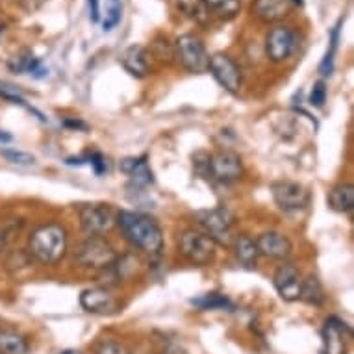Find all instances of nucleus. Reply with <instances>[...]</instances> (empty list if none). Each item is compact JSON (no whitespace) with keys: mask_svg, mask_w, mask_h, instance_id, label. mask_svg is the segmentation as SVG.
<instances>
[{"mask_svg":"<svg viewBox=\"0 0 354 354\" xmlns=\"http://www.w3.org/2000/svg\"><path fill=\"white\" fill-rule=\"evenodd\" d=\"M59 354H82L80 351H73V348H67V351H62Z\"/></svg>","mask_w":354,"mask_h":354,"instance_id":"obj_35","label":"nucleus"},{"mask_svg":"<svg viewBox=\"0 0 354 354\" xmlns=\"http://www.w3.org/2000/svg\"><path fill=\"white\" fill-rule=\"evenodd\" d=\"M301 299L314 306H321L325 302V290L317 277H308L306 280H302Z\"/></svg>","mask_w":354,"mask_h":354,"instance_id":"obj_22","label":"nucleus"},{"mask_svg":"<svg viewBox=\"0 0 354 354\" xmlns=\"http://www.w3.org/2000/svg\"><path fill=\"white\" fill-rule=\"evenodd\" d=\"M198 227L203 228L201 232L208 236L215 245L230 247L234 241V217L227 208L203 209L195 214Z\"/></svg>","mask_w":354,"mask_h":354,"instance_id":"obj_3","label":"nucleus"},{"mask_svg":"<svg viewBox=\"0 0 354 354\" xmlns=\"http://www.w3.org/2000/svg\"><path fill=\"white\" fill-rule=\"evenodd\" d=\"M67 252V232L62 225L48 223L35 228L28 239V254L45 266L58 263Z\"/></svg>","mask_w":354,"mask_h":354,"instance_id":"obj_2","label":"nucleus"},{"mask_svg":"<svg viewBox=\"0 0 354 354\" xmlns=\"http://www.w3.org/2000/svg\"><path fill=\"white\" fill-rule=\"evenodd\" d=\"M332 69H334V53H330V50H328L325 58H323V62H321L319 73L321 75L328 76V75H332Z\"/></svg>","mask_w":354,"mask_h":354,"instance_id":"obj_31","label":"nucleus"},{"mask_svg":"<svg viewBox=\"0 0 354 354\" xmlns=\"http://www.w3.org/2000/svg\"><path fill=\"white\" fill-rule=\"evenodd\" d=\"M256 247H258L260 254L269 256V258H279V260L288 258L293 250L290 238L280 232H263L260 238L256 239Z\"/></svg>","mask_w":354,"mask_h":354,"instance_id":"obj_15","label":"nucleus"},{"mask_svg":"<svg viewBox=\"0 0 354 354\" xmlns=\"http://www.w3.org/2000/svg\"><path fill=\"white\" fill-rule=\"evenodd\" d=\"M47 0H23L24 8L28 10V12H35V10H39L43 4H45Z\"/></svg>","mask_w":354,"mask_h":354,"instance_id":"obj_33","label":"nucleus"},{"mask_svg":"<svg viewBox=\"0 0 354 354\" xmlns=\"http://www.w3.org/2000/svg\"><path fill=\"white\" fill-rule=\"evenodd\" d=\"M243 163L241 158L232 151H219L208 156L206 176H212L219 182H234L241 178Z\"/></svg>","mask_w":354,"mask_h":354,"instance_id":"obj_8","label":"nucleus"},{"mask_svg":"<svg viewBox=\"0 0 354 354\" xmlns=\"http://www.w3.org/2000/svg\"><path fill=\"white\" fill-rule=\"evenodd\" d=\"M239 2L241 0H204L209 13L221 19H232L239 12Z\"/></svg>","mask_w":354,"mask_h":354,"instance_id":"obj_24","label":"nucleus"},{"mask_svg":"<svg viewBox=\"0 0 354 354\" xmlns=\"http://www.w3.org/2000/svg\"><path fill=\"white\" fill-rule=\"evenodd\" d=\"M286 2H291V4H295V6H302V4H304V0H286Z\"/></svg>","mask_w":354,"mask_h":354,"instance_id":"obj_36","label":"nucleus"},{"mask_svg":"<svg viewBox=\"0 0 354 354\" xmlns=\"http://www.w3.org/2000/svg\"><path fill=\"white\" fill-rule=\"evenodd\" d=\"M271 192H273L274 203L279 204V208L284 209V212H299V209L306 208L308 203H310L308 189L297 182H274L271 186Z\"/></svg>","mask_w":354,"mask_h":354,"instance_id":"obj_10","label":"nucleus"},{"mask_svg":"<svg viewBox=\"0 0 354 354\" xmlns=\"http://www.w3.org/2000/svg\"><path fill=\"white\" fill-rule=\"evenodd\" d=\"M328 203L336 212H351L354 208V187L351 184L336 186L328 193Z\"/></svg>","mask_w":354,"mask_h":354,"instance_id":"obj_20","label":"nucleus"},{"mask_svg":"<svg viewBox=\"0 0 354 354\" xmlns=\"http://www.w3.org/2000/svg\"><path fill=\"white\" fill-rule=\"evenodd\" d=\"M178 245H180V252L184 254V258H187L195 266H208L214 261L215 252H217L215 250L217 245L206 234L195 230V228L182 234Z\"/></svg>","mask_w":354,"mask_h":354,"instance_id":"obj_5","label":"nucleus"},{"mask_svg":"<svg viewBox=\"0 0 354 354\" xmlns=\"http://www.w3.org/2000/svg\"><path fill=\"white\" fill-rule=\"evenodd\" d=\"M208 69L212 71L215 80L219 82L228 93H239V89H241V71H239L238 64L228 54H214L208 62Z\"/></svg>","mask_w":354,"mask_h":354,"instance_id":"obj_9","label":"nucleus"},{"mask_svg":"<svg viewBox=\"0 0 354 354\" xmlns=\"http://www.w3.org/2000/svg\"><path fill=\"white\" fill-rule=\"evenodd\" d=\"M121 64L132 76L145 78L149 75V58H147V50L141 45L128 47L121 54Z\"/></svg>","mask_w":354,"mask_h":354,"instance_id":"obj_16","label":"nucleus"},{"mask_svg":"<svg viewBox=\"0 0 354 354\" xmlns=\"http://www.w3.org/2000/svg\"><path fill=\"white\" fill-rule=\"evenodd\" d=\"M0 140H2V141H10V140H12V136L2 134V132H0Z\"/></svg>","mask_w":354,"mask_h":354,"instance_id":"obj_37","label":"nucleus"},{"mask_svg":"<svg viewBox=\"0 0 354 354\" xmlns=\"http://www.w3.org/2000/svg\"><path fill=\"white\" fill-rule=\"evenodd\" d=\"M234 252H236V258H238L245 268H254L256 261H258V247H256V241L249 238V236H236L232 241Z\"/></svg>","mask_w":354,"mask_h":354,"instance_id":"obj_19","label":"nucleus"},{"mask_svg":"<svg viewBox=\"0 0 354 354\" xmlns=\"http://www.w3.org/2000/svg\"><path fill=\"white\" fill-rule=\"evenodd\" d=\"M0 156L6 158L10 163H17V165H32V163H35V158L32 154L15 151V149H0Z\"/></svg>","mask_w":354,"mask_h":354,"instance_id":"obj_26","label":"nucleus"},{"mask_svg":"<svg viewBox=\"0 0 354 354\" xmlns=\"http://www.w3.org/2000/svg\"><path fill=\"white\" fill-rule=\"evenodd\" d=\"M310 102L315 108H323V104L326 102V86L323 80L314 84V89H312V95H310Z\"/></svg>","mask_w":354,"mask_h":354,"instance_id":"obj_29","label":"nucleus"},{"mask_svg":"<svg viewBox=\"0 0 354 354\" xmlns=\"http://www.w3.org/2000/svg\"><path fill=\"white\" fill-rule=\"evenodd\" d=\"M95 354H130V351H128L122 343L104 339V342H100L99 345H97Z\"/></svg>","mask_w":354,"mask_h":354,"instance_id":"obj_27","label":"nucleus"},{"mask_svg":"<svg viewBox=\"0 0 354 354\" xmlns=\"http://www.w3.org/2000/svg\"><path fill=\"white\" fill-rule=\"evenodd\" d=\"M176 54H178L182 65L189 73H206L208 71L209 56L206 53L203 39H198L197 35L186 34L178 37V41H176Z\"/></svg>","mask_w":354,"mask_h":354,"instance_id":"obj_7","label":"nucleus"},{"mask_svg":"<svg viewBox=\"0 0 354 354\" xmlns=\"http://www.w3.org/2000/svg\"><path fill=\"white\" fill-rule=\"evenodd\" d=\"M178 10L186 17L193 19L195 23L206 24L209 19V10L204 4V0H178Z\"/></svg>","mask_w":354,"mask_h":354,"instance_id":"obj_23","label":"nucleus"},{"mask_svg":"<svg viewBox=\"0 0 354 354\" xmlns=\"http://www.w3.org/2000/svg\"><path fill=\"white\" fill-rule=\"evenodd\" d=\"M76 261L84 268L106 269L115 263V250L104 238L100 236H89L76 250Z\"/></svg>","mask_w":354,"mask_h":354,"instance_id":"obj_4","label":"nucleus"},{"mask_svg":"<svg viewBox=\"0 0 354 354\" xmlns=\"http://www.w3.org/2000/svg\"><path fill=\"white\" fill-rule=\"evenodd\" d=\"M2 249H4V239L0 238V250H2Z\"/></svg>","mask_w":354,"mask_h":354,"instance_id":"obj_38","label":"nucleus"},{"mask_svg":"<svg viewBox=\"0 0 354 354\" xmlns=\"http://www.w3.org/2000/svg\"><path fill=\"white\" fill-rule=\"evenodd\" d=\"M87 160H89V163H91V167H93L95 173H97V174L104 173V171H106V160H104V156L100 154V152H91Z\"/></svg>","mask_w":354,"mask_h":354,"instance_id":"obj_30","label":"nucleus"},{"mask_svg":"<svg viewBox=\"0 0 354 354\" xmlns=\"http://www.w3.org/2000/svg\"><path fill=\"white\" fill-rule=\"evenodd\" d=\"M121 171L127 173L138 186H149L154 182V174H152L147 156L141 158H127L121 162Z\"/></svg>","mask_w":354,"mask_h":354,"instance_id":"obj_18","label":"nucleus"},{"mask_svg":"<svg viewBox=\"0 0 354 354\" xmlns=\"http://www.w3.org/2000/svg\"><path fill=\"white\" fill-rule=\"evenodd\" d=\"M80 304L89 314L106 315L113 314L117 310V299L106 288H91V290L82 291Z\"/></svg>","mask_w":354,"mask_h":354,"instance_id":"obj_14","label":"nucleus"},{"mask_svg":"<svg viewBox=\"0 0 354 354\" xmlns=\"http://www.w3.org/2000/svg\"><path fill=\"white\" fill-rule=\"evenodd\" d=\"M28 342L15 330H0V354H26Z\"/></svg>","mask_w":354,"mask_h":354,"instance_id":"obj_21","label":"nucleus"},{"mask_svg":"<svg viewBox=\"0 0 354 354\" xmlns=\"http://www.w3.org/2000/svg\"><path fill=\"white\" fill-rule=\"evenodd\" d=\"M121 15H122V6L119 4V2H115V4L108 10V13H106L104 23H102L104 32H110V30L115 28L117 24L121 23Z\"/></svg>","mask_w":354,"mask_h":354,"instance_id":"obj_28","label":"nucleus"},{"mask_svg":"<svg viewBox=\"0 0 354 354\" xmlns=\"http://www.w3.org/2000/svg\"><path fill=\"white\" fill-rule=\"evenodd\" d=\"M252 12L256 17L266 23H277L288 15L290 2H286V0H256L252 4Z\"/></svg>","mask_w":354,"mask_h":354,"instance_id":"obj_17","label":"nucleus"},{"mask_svg":"<svg viewBox=\"0 0 354 354\" xmlns=\"http://www.w3.org/2000/svg\"><path fill=\"white\" fill-rule=\"evenodd\" d=\"M165 354H186V351H182L180 347H176V345H169L165 348Z\"/></svg>","mask_w":354,"mask_h":354,"instance_id":"obj_34","label":"nucleus"},{"mask_svg":"<svg viewBox=\"0 0 354 354\" xmlns=\"http://www.w3.org/2000/svg\"><path fill=\"white\" fill-rule=\"evenodd\" d=\"M111 2H119V0H111Z\"/></svg>","mask_w":354,"mask_h":354,"instance_id":"obj_39","label":"nucleus"},{"mask_svg":"<svg viewBox=\"0 0 354 354\" xmlns=\"http://www.w3.org/2000/svg\"><path fill=\"white\" fill-rule=\"evenodd\" d=\"M274 288L279 291V295L288 302H295L301 299L302 290V277L299 269L291 263H284L277 269L274 273Z\"/></svg>","mask_w":354,"mask_h":354,"instance_id":"obj_13","label":"nucleus"},{"mask_svg":"<svg viewBox=\"0 0 354 354\" xmlns=\"http://www.w3.org/2000/svg\"><path fill=\"white\" fill-rule=\"evenodd\" d=\"M78 214L82 228L91 236H102L117 223V212L110 204H84Z\"/></svg>","mask_w":354,"mask_h":354,"instance_id":"obj_6","label":"nucleus"},{"mask_svg":"<svg viewBox=\"0 0 354 354\" xmlns=\"http://www.w3.org/2000/svg\"><path fill=\"white\" fill-rule=\"evenodd\" d=\"M89 4V19L93 23H99L100 21V0H87Z\"/></svg>","mask_w":354,"mask_h":354,"instance_id":"obj_32","label":"nucleus"},{"mask_svg":"<svg viewBox=\"0 0 354 354\" xmlns=\"http://www.w3.org/2000/svg\"><path fill=\"white\" fill-rule=\"evenodd\" d=\"M295 32L288 26H277L269 32L268 39H266V53L271 62L280 64L290 58L291 53L295 50Z\"/></svg>","mask_w":354,"mask_h":354,"instance_id":"obj_12","label":"nucleus"},{"mask_svg":"<svg viewBox=\"0 0 354 354\" xmlns=\"http://www.w3.org/2000/svg\"><path fill=\"white\" fill-rule=\"evenodd\" d=\"M321 337H323L321 354H347L353 332L337 317H328L325 321Z\"/></svg>","mask_w":354,"mask_h":354,"instance_id":"obj_11","label":"nucleus"},{"mask_svg":"<svg viewBox=\"0 0 354 354\" xmlns=\"http://www.w3.org/2000/svg\"><path fill=\"white\" fill-rule=\"evenodd\" d=\"M193 306L201 308V310H232L234 304L228 301L227 297L219 295V293H208V295L201 297V299H193Z\"/></svg>","mask_w":354,"mask_h":354,"instance_id":"obj_25","label":"nucleus"},{"mask_svg":"<svg viewBox=\"0 0 354 354\" xmlns=\"http://www.w3.org/2000/svg\"><path fill=\"white\" fill-rule=\"evenodd\" d=\"M117 225L124 234V238L138 249L149 254H160L163 249V232L156 221L138 212H119Z\"/></svg>","mask_w":354,"mask_h":354,"instance_id":"obj_1","label":"nucleus"}]
</instances>
